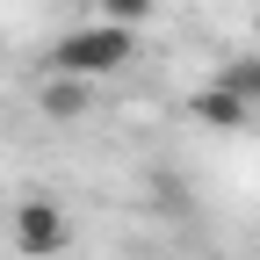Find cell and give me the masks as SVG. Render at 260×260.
Listing matches in <instances>:
<instances>
[{
	"label": "cell",
	"mask_w": 260,
	"mask_h": 260,
	"mask_svg": "<svg viewBox=\"0 0 260 260\" xmlns=\"http://www.w3.org/2000/svg\"><path fill=\"white\" fill-rule=\"evenodd\" d=\"M253 44H260V15H253Z\"/></svg>",
	"instance_id": "52a82bcc"
},
{
	"label": "cell",
	"mask_w": 260,
	"mask_h": 260,
	"mask_svg": "<svg viewBox=\"0 0 260 260\" xmlns=\"http://www.w3.org/2000/svg\"><path fill=\"white\" fill-rule=\"evenodd\" d=\"M210 87H224V94H239L246 109H260V58H224L210 73Z\"/></svg>",
	"instance_id": "5b68a950"
},
{
	"label": "cell",
	"mask_w": 260,
	"mask_h": 260,
	"mask_svg": "<svg viewBox=\"0 0 260 260\" xmlns=\"http://www.w3.org/2000/svg\"><path fill=\"white\" fill-rule=\"evenodd\" d=\"M87 102H94V87L65 80V73H51V80L37 87V109H44L51 123H80V116H87Z\"/></svg>",
	"instance_id": "277c9868"
},
{
	"label": "cell",
	"mask_w": 260,
	"mask_h": 260,
	"mask_svg": "<svg viewBox=\"0 0 260 260\" xmlns=\"http://www.w3.org/2000/svg\"><path fill=\"white\" fill-rule=\"evenodd\" d=\"M8 239L22 260H65L73 253V217H65L51 195H22L15 217H8Z\"/></svg>",
	"instance_id": "7a4b0ae2"
},
{
	"label": "cell",
	"mask_w": 260,
	"mask_h": 260,
	"mask_svg": "<svg viewBox=\"0 0 260 260\" xmlns=\"http://www.w3.org/2000/svg\"><path fill=\"white\" fill-rule=\"evenodd\" d=\"M152 8H159V0H94V22H116V29H138V22H152Z\"/></svg>",
	"instance_id": "8992f818"
},
{
	"label": "cell",
	"mask_w": 260,
	"mask_h": 260,
	"mask_svg": "<svg viewBox=\"0 0 260 260\" xmlns=\"http://www.w3.org/2000/svg\"><path fill=\"white\" fill-rule=\"evenodd\" d=\"M130 58H138V29H116V22H80V29H65V37H58L51 73H65V80L94 87V80H116Z\"/></svg>",
	"instance_id": "6da1fadb"
},
{
	"label": "cell",
	"mask_w": 260,
	"mask_h": 260,
	"mask_svg": "<svg viewBox=\"0 0 260 260\" xmlns=\"http://www.w3.org/2000/svg\"><path fill=\"white\" fill-rule=\"evenodd\" d=\"M188 116H195V123H210V130H246V123H253V109L239 102V94H224V87H210V80L195 87Z\"/></svg>",
	"instance_id": "3957f363"
}]
</instances>
